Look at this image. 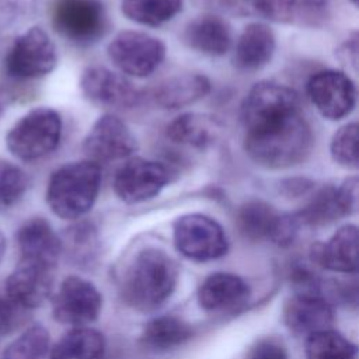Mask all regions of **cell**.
<instances>
[{"mask_svg":"<svg viewBox=\"0 0 359 359\" xmlns=\"http://www.w3.org/2000/svg\"><path fill=\"white\" fill-rule=\"evenodd\" d=\"M313 262L324 269L352 273L358 271V227H339L327 243H316L310 248Z\"/></svg>","mask_w":359,"mask_h":359,"instance_id":"cell-18","label":"cell"},{"mask_svg":"<svg viewBox=\"0 0 359 359\" xmlns=\"http://www.w3.org/2000/svg\"><path fill=\"white\" fill-rule=\"evenodd\" d=\"M332 160L348 170H356L359 165L358 157V123L351 122L341 126L332 136L330 144Z\"/></svg>","mask_w":359,"mask_h":359,"instance_id":"cell-31","label":"cell"},{"mask_svg":"<svg viewBox=\"0 0 359 359\" xmlns=\"http://www.w3.org/2000/svg\"><path fill=\"white\" fill-rule=\"evenodd\" d=\"M17 244L21 261L55 268L63 251L62 238L48 220L32 217L17 231Z\"/></svg>","mask_w":359,"mask_h":359,"instance_id":"cell-17","label":"cell"},{"mask_svg":"<svg viewBox=\"0 0 359 359\" xmlns=\"http://www.w3.org/2000/svg\"><path fill=\"white\" fill-rule=\"evenodd\" d=\"M184 0H122L123 15L140 25L157 27L172 20L182 8Z\"/></svg>","mask_w":359,"mask_h":359,"instance_id":"cell-28","label":"cell"},{"mask_svg":"<svg viewBox=\"0 0 359 359\" xmlns=\"http://www.w3.org/2000/svg\"><path fill=\"white\" fill-rule=\"evenodd\" d=\"M50 337L45 327L36 324L27 328L3 352V359H46Z\"/></svg>","mask_w":359,"mask_h":359,"instance_id":"cell-30","label":"cell"},{"mask_svg":"<svg viewBox=\"0 0 359 359\" xmlns=\"http://www.w3.org/2000/svg\"><path fill=\"white\" fill-rule=\"evenodd\" d=\"M104 349L105 338L100 331L76 327L50 348L48 359H98Z\"/></svg>","mask_w":359,"mask_h":359,"instance_id":"cell-24","label":"cell"},{"mask_svg":"<svg viewBox=\"0 0 359 359\" xmlns=\"http://www.w3.org/2000/svg\"><path fill=\"white\" fill-rule=\"evenodd\" d=\"M184 42L208 56H222L231 48V29L220 15L205 14L189 21L182 34Z\"/></svg>","mask_w":359,"mask_h":359,"instance_id":"cell-19","label":"cell"},{"mask_svg":"<svg viewBox=\"0 0 359 359\" xmlns=\"http://www.w3.org/2000/svg\"><path fill=\"white\" fill-rule=\"evenodd\" d=\"M102 297L87 279L70 275L63 279L53 297L52 311L56 321L74 327L93 323L101 310Z\"/></svg>","mask_w":359,"mask_h":359,"instance_id":"cell-11","label":"cell"},{"mask_svg":"<svg viewBox=\"0 0 359 359\" xmlns=\"http://www.w3.org/2000/svg\"><path fill=\"white\" fill-rule=\"evenodd\" d=\"M56 63V46L48 32L31 27L14 41L6 57V72L14 79L31 80L49 74Z\"/></svg>","mask_w":359,"mask_h":359,"instance_id":"cell-8","label":"cell"},{"mask_svg":"<svg viewBox=\"0 0 359 359\" xmlns=\"http://www.w3.org/2000/svg\"><path fill=\"white\" fill-rule=\"evenodd\" d=\"M313 146V133L302 112L265 128L245 132L244 149L261 167L282 170L304 161Z\"/></svg>","mask_w":359,"mask_h":359,"instance_id":"cell-2","label":"cell"},{"mask_svg":"<svg viewBox=\"0 0 359 359\" xmlns=\"http://www.w3.org/2000/svg\"><path fill=\"white\" fill-rule=\"evenodd\" d=\"M192 335L191 325L175 316H158L150 320L142 334L146 346L156 351H167L187 342Z\"/></svg>","mask_w":359,"mask_h":359,"instance_id":"cell-25","label":"cell"},{"mask_svg":"<svg viewBox=\"0 0 359 359\" xmlns=\"http://www.w3.org/2000/svg\"><path fill=\"white\" fill-rule=\"evenodd\" d=\"M299 112L300 100L293 88L276 81H259L247 93L240 116L245 132H252Z\"/></svg>","mask_w":359,"mask_h":359,"instance_id":"cell-5","label":"cell"},{"mask_svg":"<svg viewBox=\"0 0 359 359\" xmlns=\"http://www.w3.org/2000/svg\"><path fill=\"white\" fill-rule=\"evenodd\" d=\"M297 0H252V15L271 22L285 24L293 20Z\"/></svg>","mask_w":359,"mask_h":359,"instance_id":"cell-33","label":"cell"},{"mask_svg":"<svg viewBox=\"0 0 359 359\" xmlns=\"http://www.w3.org/2000/svg\"><path fill=\"white\" fill-rule=\"evenodd\" d=\"M174 244L187 258L205 262L223 257L229 241L223 227L202 213H188L174 223Z\"/></svg>","mask_w":359,"mask_h":359,"instance_id":"cell-7","label":"cell"},{"mask_svg":"<svg viewBox=\"0 0 359 359\" xmlns=\"http://www.w3.org/2000/svg\"><path fill=\"white\" fill-rule=\"evenodd\" d=\"M53 268L20 261L6 280V292L11 304L21 309L39 307L50 294Z\"/></svg>","mask_w":359,"mask_h":359,"instance_id":"cell-15","label":"cell"},{"mask_svg":"<svg viewBox=\"0 0 359 359\" xmlns=\"http://www.w3.org/2000/svg\"><path fill=\"white\" fill-rule=\"evenodd\" d=\"M52 25L70 42L91 43L104 35L107 14L100 0H56Z\"/></svg>","mask_w":359,"mask_h":359,"instance_id":"cell-9","label":"cell"},{"mask_svg":"<svg viewBox=\"0 0 359 359\" xmlns=\"http://www.w3.org/2000/svg\"><path fill=\"white\" fill-rule=\"evenodd\" d=\"M299 227H300V223L294 216V213L293 215L279 213L269 240L280 247H286L292 244L293 240L296 238Z\"/></svg>","mask_w":359,"mask_h":359,"instance_id":"cell-34","label":"cell"},{"mask_svg":"<svg viewBox=\"0 0 359 359\" xmlns=\"http://www.w3.org/2000/svg\"><path fill=\"white\" fill-rule=\"evenodd\" d=\"M101 187V167L91 160L67 163L49 178L46 202L60 219L74 220L86 215L97 201Z\"/></svg>","mask_w":359,"mask_h":359,"instance_id":"cell-3","label":"cell"},{"mask_svg":"<svg viewBox=\"0 0 359 359\" xmlns=\"http://www.w3.org/2000/svg\"><path fill=\"white\" fill-rule=\"evenodd\" d=\"M80 90L90 102L112 109L133 108L140 100L139 90L126 76L104 66L87 67L80 77Z\"/></svg>","mask_w":359,"mask_h":359,"instance_id":"cell-14","label":"cell"},{"mask_svg":"<svg viewBox=\"0 0 359 359\" xmlns=\"http://www.w3.org/2000/svg\"><path fill=\"white\" fill-rule=\"evenodd\" d=\"M250 293L245 280L234 273L209 275L198 289V303L203 310L220 311L243 303Z\"/></svg>","mask_w":359,"mask_h":359,"instance_id":"cell-22","label":"cell"},{"mask_svg":"<svg viewBox=\"0 0 359 359\" xmlns=\"http://www.w3.org/2000/svg\"><path fill=\"white\" fill-rule=\"evenodd\" d=\"M276 49L273 31L264 22H251L240 34L234 62L240 70L254 72L266 66Z\"/></svg>","mask_w":359,"mask_h":359,"instance_id":"cell-20","label":"cell"},{"mask_svg":"<svg viewBox=\"0 0 359 359\" xmlns=\"http://www.w3.org/2000/svg\"><path fill=\"white\" fill-rule=\"evenodd\" d=\"M210 87V81L205 74L182 73L157 84L153 91V98L161 108L178 109L206 97Z\"/></svg>","mask_w":359,"mask_h":359,"instance_id":"cell-21","label":"cell"},{"mask_svg":"<svg viewBox=\"0 0 359 359\" xmlns=\"http://www.w3.org/2000/svg\"><path fill=\"white\" fill-rule=\"evenodd\" d=\"M351 1H352V3H353V4H355V6H356V4H358V0H351Z\"/></svg>","mask_w":359,"mask_h":359,"instance_id":"cell-42","label":"cell"},{"mask_svg":"<svg viewBox=\"0 0 359 359\" xmlns=\"http://www.w3.org/2000/svg\"><path fill=\"white\" fill-rule=\"evenodd\" d=\"M4 252H6V238H4L3 233L0 231V262H1L3 257H4Z\"/></svg>","mask_w":359,"mask_h":359,"instance_id":"cell-41","label":"cell"},{"mask_svg":"<svg viewBox=\"0 0 359 359\" xmlns=\"http://www.w3.org/2000/svg\"><path fill=\"white\" fill-rule=\"evenodd\" d=\"M247 359H287V353L280 341L264 338L251 348Z\"/></svg>","mask_w":359,"mask_h":359,"instance_id":"cell-36","label":"cell"},{"mask_svg":"<svg viewBox=\"0 0 359 359\" xmlns=\"http://www.w3.org/2000/svg\"><path fill=\"white\" fill-rule=\"evenodd\" d=\"M112 65L130 77L150 76L165 57V45L158 38L140 31H121L107 46Z\"/></svg>","mask_w":359,"mask_h":359,"instance_id":"cell-6","label":"cell"},{"mask_svg":"<svg viewBox=\"0 0 359 359\" xmlns=\"http://www.w3.org/2000/svg\"><path fill=\"white\" fill-rule=\"evenodd\" d=\"M279 212L265 201L252 199L243 203L237 212V226L240 233L248 240H262L271 237Z\"/></svg>","mask_w":359,"mask_h":359,"instance_id":"cell-26","label":"cell"},{"mask_svg":"<svg viewBox=\"0 0 359 359\" xmlns=\"http://www.w3.org/2000/svg\"><path fill=\"white\" fill-rule=\"evenodd\" d=\"M88 160L108 163L130 157L137 150V142L129 126L116 115L100 116L83 142Z\"/></svg>","mask_w":359,"mask_h":359,"instance_id":"cell-12","label":"cell"},{"mask_svg":"<svg viewBox=\"0 0 359 359\" xmlns=\"http://www.w3.org/2000/svg\"><path fill=\"white\" fill-rule=\"evenodd\" d=\"M62 137V118L57 111L38 107L18 119L6 136L8 151L21 161H35L50 154Z\"/></svg>","mask_w":359,"mask_h":359,"instance_id":"cell-4","label":"cell"},{"mask_svg":"<svg viewBox=\"0 0 359 359\" xmlns=\"http://www.w3.org/2000/svg\"><path fill=\"white\" fill-rule=\"evenodd\" d=\"M199 1L208 8L222 14H229L236 17L252 15V0H199Z\"/></svg>","mask_w":359,"mask_h":359,"instance_id":"cell-35","label":"cell"},{"mask_svg":"<svg viewBox=\"0 0 359 359\" xmlns=\"http://www.w3.org/2000/svg\"><path fill=\"white\" fill-rule=\"evenodd\" d=\"M341 52L345 55V60L351 62L352 66L356 69V63H358V36H356V34H353V36L349 38L342 45Z\"/></svg>","mask_w":359,"mask_h":359,"instance_id":"cell-39","label":"cell"},{"mask_svg":"<svg viewBox=\"0 0 359 359\" xmlns=\"http://www.w3.org/2000/svg\"><path fill=\"white\" fill-rule=\"evenodd\" d=\"M27 174L15 164L0 161V208L17 203L28 189Z\"/></svg>","mask_w":359,"mask_h":359,"instance_id":"cell-32","label":"cell"},{"mask_svg":"<svg viewBox=\"0 0 359 359\" xmlns=\"http://www.w3.org/2000/svg\"><path fill=\"white\" fill-rule=\"evenodd\" d=\"M14 321V304L0 299V338L7 334Z\"/></svg>","mask_w":359,"mask_h":359,"instance_id":"cell-38","label":"cell"},{"mask_svg":"<svg viewBox=\"0 0 359 359\" xmlns=\"http://www.w3.org/2000/svg\"><path fill=\"white\" fill-rule=\"evenodd\" d=\"M334 311L331 304L318 293L296 292L283 307L286 327L297 335H311L328 330L332 324Z\"/></svg>","mask_w":359,"mask_h":359,"instance_id":"cell-16","label":"cell"},{"mask_svg":"<svg viewBox=\"0 0 359 359\" xmlns=\"http://www.w3.org/2000/svg\"><path fill=\"white\" fill-rule=\"evenodd\" d=\"M14 18V7L8 0H0V32L7 28Z\"/></svg>","mask_w":359,"mask_h":359,"instance_id":"cell-40","label":"cell"},{"mask_svg":"<svg viewBox=\"0 0 359 359\" xmlns=\"http://www.w3.org/2000/svg\"><path fill=\"white\" fill-rule=\"evenodd\" d=\"M178 280L175 261L163 250L149 247L139 251L121 279V296L135 310L149 311L161 306Z\"/></svg>","mask_w":359,"mask_h":359,"instance_id":"cell-1","label":"cell"},{"mask_svg":"<svg viewBox=\"0 0 359 359\" xmlns=\"http://www.w3.org/2000/svg\"><path fill=\"white\" fill-rule=\"evenodd\" d=\"M300 224L324 226L346 216L338 194L337 187L327 185L314 192L310 201L294 213Z\"/></svg>","mask_w":359,"mask_h":359,"instance_id":"cell-27","label":"cell"},{"mask_svg":"<svg viewBox=\"0 0 359 359\" xmlns=\"http://www.w3.org/2000/svg\"><path fill=\"white\" fill-rule=\"evenodd\" d=\"M306 88L310 101L325 119H342L356 105V86L344 72H317L310 77Z\"/></svg>","mask_w":359,"mask_h":359,"instance_id":"cell-13","label":"cell"},{"mask_svg":"<svg viewBox=\"0 0 359 359\" xmlns=\"http://www.w3.org/2000/svg\"><path fill=\"white\" fill-rule=\"evenodd\" d=\"M220 130L222 123L215 116L188 112L168 123L167 137L177 144L202 150L215 143Z\"/></svg>","mask_w":359,"mask_h":359,"instance_id":"cell-23","label":"cell"},{"mask_svg":"<svg viewBox=\"0 0 359 359\" xmlns=\"http://www.w3.org/2000/svg\"><path fill=\"white\" fill-rule=\"evenodd\" d=\"M358 187H359V182H358L356 177H349L339 187H337V194H338L339 202L346 215H351L356 209Z\"/></svg>","mask_w":359,"mask_h":359,"instance_id":"cell-37","label":"cell"},{"mask_svg":"<svg viewBox=\"0 0 359 359\" xmlns=\"http://www.w3.org/2000/svg\"><path fill=\"white\" fill-rule=\"evenodd\" d=\"M0 111H1V109H0Z\"/></svg>","mask_w":359,"mask_h":359,"instance_id":"cell-43","label":"cell"},{"mask_svg":"<svg viewBox=\"0 0 359 359\" xmlns=\"http://www.w3.org/2000/svg\"><path fill=\"white\" fill-rule=\"evenodd\" d=\"M170 170L160 161L130 157L114 177V191L126 203H140L157 196L170 182Z\"/></svg>","mask_w":359,"mask_h":359,"instance_id":"cell-10","label":"cell"},{"mask_svg":"<svg viewBox=\"0 0 359 359\" xmlns=\"http://www.w3.org/2000/svg\"><path fill=\"white\" fill-rule=\"evenodd\" d=\"M356 346L334 330H323L307 337V359H355Z\"/></svg>","mask_w":359,"mask_h":359,"instance_id":"cell-29","label":"cell"}]
</instances>
